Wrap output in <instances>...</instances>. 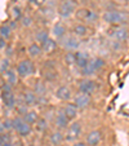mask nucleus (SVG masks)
<instances>
[{"label": "nucleus", "instance_id": "obj_1", "mask_svg": "<svg viewBox=\"0 0 129 146\" xmlns=\"http://www.w3.org/2000/svg\"><path fill=\"white\" fill-rule=\"evenodd\" d=\"M102 19L107 25L121 26L129 21V14L124 11H119V9H108V11L103 12Z\"/></svg>", "mask_w": 129, "mask_h": 146}, {"label": "nucleus", "instance_id": "obj_2", "mask_svg": "<svg viewBox=\"0 0 129 146\" xmlns=\"http://www.w3.org/2000/svg\"><path fill=\"white\" fill-rule=\"evenodd\" d=\"M105 65H106V62H105L103 58L92 57L91 60H89L88 65L80 70V74H81L84 78H91V76H93V75L98 74V72L105 67Z\"/></svg>", "mask_w": 129, "mask_h": 146}, {"label": "nucleus", "instance_id": "obj_3", "mask_svg": "<svg viewBox=\"0 0 129 146\" xmlns=\"http://www.w3.org/2000/svg\"><path fill=\"white\" fill-rule=\"evenodd\" d=\"M75 16H76L77 19H80L81 22L87 23L88 26L97 25L98 21H99V14L92 8H80V9H77L76 13H75Z\"/></svg>", "mask_w": 129, "mask_h": 146}, {"label": "nucleus", "instance_id": "obj_4", "mask_svg": "<svg viewBox=\"0 0 129 146\" xmlns=\"http://www.w3.org/2000/svg\"><path fill=\"white\" fill-rule=\"evenodd\" d=\"M13 131L19 136V137H28L32 133V125L28 124L23 119V116L17 115L13 119Z\"/></svg>", "mask_w": 129, "mask_h": 146}, {"label": "nucleus", "instance_id": "obj_5", "mask_svg": "<svg viewBox=\"0 0 129 146\" xmlns=\"http://www.w3.org/2000/svg\"><path fill=\"white\" fill-rule=\"evenodd\" d=\"M16 70L21 79H27L35 74V64L31 58H23L17 64Z\"/></svg>", "mask_w": 129, "mask_h": 146}, {"label": "nucleus", "instance_id": "obj_6", "mask_svg": "<svg viewBox=\"0 0 129 146\" xmlns=\"http://www.w3.org/2000/svg\"><path fill=\"white\" fill-rule=\"evenodd\" d=\"M77 4L75 0H62L58 4L57 13L61 18H70L72 14L76 13L77 11Z\"/></svg>", "mask_w": 129, "mask_h": 146}, {"label": "nucleus", "instance_id": "obj_7", "mask_svg": "<svg viewBox=\"0 0 129 146\" xmlns=\"http://www.w3.org/2000/svg\"><path fill=\"white\" fill-rule=\"evenodd\" d=\"M60 45L62 47V49L65 52H76L80 48V38L75 36L74 34H70V35H66L63 39H61Z\"/></svg>", "mask_w": 129, "mask_h": 146}, {"label": "nucleus", "instance_id": "obj_8", "mask_svg": "<svg viewBox=\"0 0 129 146\" xmlns=\"http://www.w3.org/2000/svg\"><path fill=\"white\" fill-rule=\"evenodd\" d=\"M98 89V84L96 80L91 79V78H83L77 82V91L85 94H94V92Z\"/></svg>", "mask_w": 129, "mask_h": 146}, {"label": "nucleus", "instance_id": "obj_9", "mask_svg": "<svg viewBox=\"0 0 129 146\" xmlns=\"http://www.w3.org/2000/svg\"><path fill=\"white\" fill-rule=\"evenodd\" d=\"M83 133V125L81 123H80L79 120H74L71 121V124L69 125V128L66 129V140L67 141H72V142H75V141H77V138L81 136Z\"/></svg>", "mask_w": 129, "mask_h": 146}, {"label": "nucleus", "instance_id": "obj_10", "mask_svg": "<svg viewBox=\"0 0 129 146\" xmlns=\"http://www.w3.org/2000/svg\"><path fill=\"white\" fill-rule=\"evenodd\" d=\"M70 119L66 116V114L63 113L62 110L57 111V113L54 114V116H53V124H54L56 129H60V131H66L67 128H69V125L71 123H70Z\"/></svg>", "mask_w": 129, "mask_h": 146}, {"label": "nucleus", "instance_id": "obj_11", "mask_svg": "<svg viewBox=\"0 0 129 146\" xmlns=\"http://www.w3.org/2000/svg\"><path fill=\"white\" fill-rule=\"evenodd\" d=\"M110 38H112L115 41L124 43L129 39V30L124 26H115L110 30Z\"/></svg>", "mask_w": 129, "mask_h": 146}, {"label": "nucleus", "instance_id": "obj_12", "mask_svg": "<svg viewBox=\"0 0 129 146\" xmlns=\"http://www.w3.org/2000/svg\"><path fill=\"white\" fill-rule=\"evenodd\" d=\"M72 102L79 108V110H83V109H87L88 106H91L92 104V96L91 94H85L79 92L77 94H75L74 98H72Z\"/></svg>", "mask_w": 129, "mask_h": 146}, {"label": "nucleus", "instance_id": "obj_13", "mask_svg": "<svg viewBox=\"0 0 129 146\" xmlns=\"http://www.w3.org/2000/svg\"><path fill=\"white\" fill-rule=\"evenodd\" d=\"M54 97L60 101L63 102H69L74 98V94H72V91L70 87L67 86H60L54 92Z\"/></svg>", "mask_w": 129, "mask_h": 146}, {"label": "nucleus", "instance_id": "obj_14", "mask_svg": "<svg viewBox=\"0 0 129 146\" xmlns=\"http://www.w3.org/2000/svg\"><path fill=\"white\" fill-rule=\"evenodd\" d=\"M89 31H91L89 26L84 22H77L71 27V34H74L75 36H77L80 39L87 38L89 35Z\"/></svg>", "mask_w": 129, "mask_h": 146}, {"label": "nucleus", "instance_id": "obj_15", "mask_svg": "<svg viewBox=\"0 0 129 146\" xmlns=\"http://www.w3.org/2000/svg\"><path fill=\"white\" fill-rule=\"evenodd\" d=\"M52 36L56 39V40L60 41L61 39H63L65 36L67 35V26L65 25L63 22H57L53 25L52 27V31H50Z\"/></svg>", "mask_w": 129, "mask_h": 146}, {"label": "nucleus", "instance_id": "obj_16", "mask_svg": "<svg viewBox=\"0 0 129 146\" xmlns=\"http://www.w3.org/2000/svg\"><path fill=\"white\" fill-rule=\"evenodd\" d=\"M22 102L26 104L28 108L39 105V96L34 91H23L22 92Z\"/></svg>", "mask_w": 129, "mask_h": 146}, {"label": "nucleus", "instance_id": "obj_17", "mask_svg": "<svg viewBox=\"0 0 129 146\" xmlns=\"http://www.w3.org/2000/svg\"><path fill=\"white\" fill-rule=\"evenodd\" d=\"M1 104L5 106L8 110H13L17 106V98L16 94L13 92H7V93H1Z\"/></svg>", "mask_w": 129, "mask_h": 146}, {"label": "nucleus", "instance_id": "obj_18", "mask_svg": "<svg viewBox=\"0 0 129 146\" xmlns=\"http://www.w3.org/2000/svg\"><path fill=\"white\" fill-rule=\"evenodd\" d=\"M101 141H102V131L99 129L91 131L85 137V142H87L88 146H98Z\"/></svg>", "mask_w": 129, "mask_h": 146}, {"label": "nucleus", "instance_id": "obj_19", "mask_svg": "<svg viewBox=\"0 0 129 146\" xmlns=\"http://www.w3.org/2000/svg\"><path fill=\"white\" fill-rule=\"evenodd\" d=\"M43 54H44V52H43L41 44L36 43V41L31 43V44L27 47V56H28V58H31V60H36V58H40Z\"/></svg>", "mask_w": 129, "mask_h": 146}, {"label": "nucleus", "instance_id": "obj_20", "mask_svg": "<svg viewBox=\"0 0 129 146\" xmlns=\"http://www.w3.org/2000/svg\"><path fill=\"white\" fill-rule=\"evenodd\" d=\"M62 111L66 114V116L70 119L71 121L76 120L77 114H79V108L75 105L74 102H67L66 105L62 108Z\"/></svg>", "mask_w": 129, "mask_h": 146}, {"label": "nucleus", "instance_id": "obj_21", "mask_svg": "<svg viewBox=\"0 0 129 146\" xmlns=\"http://www.w3.org/2000/svg\"><path fill=\"white\" fill-rule=\"evenodd\" d=\"M58 44H60L58 40H56L53 36H50V38H48L44 43H41V48H43V52H44L45 54H52V53L56 52Z\"/></svg>", "mask_w": 129, "mask_h": 146}, {"label": "nucleus", "instance_id": "obj_22", "mask_svg": "<svg viewBox=\"0 0 129 146\" xmlns=\"http://www.w3.org/2000/svg\"><path fill=\"white\" fill-rule=\"evenodd\" d=\"M58 78H60V75H58V71L56 70L54 65L45 66V69L43 70V79H44V82H56Z\"/></svg>", "mask_w": 129, "mask_h": 146}, {"label": "nucleus", "instance_id": "obj_23", "mask_svg": "<svg viewBox=\"0 0 129 146\" xmlns=\"http://www.w3.org/2000/svg\"><path fill=\"white\" fill-rule=\"evenodd\" d=\"M65 140H66V136L63 135V131L56 129L49 135V142L52 146H61Z\"/></svg>", "mask_w": 129, "mask_h": 146}, {"label": "nucleus", "instance_id": "obj_24", "mask_svg": "<svg viewBox=\"0 0 129 146\" xmlns=\"http://www.w3.org/2000/svg\"><path fill=\"white\" fill-rule=\"evenodd\" d=\"M1 78H4V79H5L7 82H8L12 87H16L17 84H18L19 79H21L16 69H11L8 72H7L5 75H3V76H1Z\"/></svg>", "mask_w": 129, "mask_h": 146}, {"label": "nucleus", "instance_id": "obj_25", "mask_svg": "<svg viewBox=\"0 0 129 146\" xmlns=\"http://www.w3.org/2000/svg\"><path fill=\"white\" fill-rule=\"evenodd\" d=\"M52 34L48 31V29H38V30L34 33V39H35L36 43L41 44V43H44L48 38H50Z\"/></svg>", "mask_w": 129, "mask_h": 146}, {"label": "nucleus", "instance_id": "obj_26", "mask_svg": "<svg viewBox=\"0 0 129 146\" xmlns=\"http://www.w3.org/2000/svg\"><path fill=\"white\" fill-rule=\"evenodd\" d=\"M75 53H76V64H75V66L79 67V69L81 70L83 67H85L88 65L91 57H89L85 52H79V50H77V52H75Z\"/></svg>", "mask_w": 129, "mask_h": 146}, {"label": "nucleus", "instance_id": "obj_27", "mask_svg": "<svg viewBox=\"0 0 129 146\" xmlns=\"http://www.w3.org/2000/svg\"><path fill=\"white\" fill-rule=\"evenodd\" d=\"M47 82H36L32 87V91L38 94L39 97H45L47 96V92H48V88H47Z\"/></svg>", "mask_w": 129, "mask_h": 146}, {"label": "nucleus", "instance_id": "obj_28", "mask_svg": "<svg viewBox=\"0 0 129 146\" xmlns=\"http://www.w3.org/2000/svg\"><path fill=\"white\" fill-rule=\"evenodd\" d=\"M35 129L38 131V132L40 133H45L48 129H49V121L47 120V118H44V116H40L39 118V120L36 121L35 124Z\"/></svg>", "mask_w": 129, "mask_h": 146}, {"label": "nucleus", "instance_id": "obj_29", "mask_svg": "<svg viewBox=\"0 0 129 146\" xmlns=\"http://www.w3.org/2000/svg\"><path fill=\"white\" fill-rule=\"evenodd\" d=\"M39 118H40V115H39V113L35 110H28L27 113L23 115V119H25L28 124H31V125H35L36 121L39 120Z\"/></svg>", "mask_w": 129, "mask_h": 146}, {"label": "nucleus", "instance_id": "obj_30", "mask_svg": "<svg viewBox=\"0 0 129 146\" xmlns=\"http://www.w3.org/2000/svg\"><path fill=\"white\" fill-rule=\"evenodd\" d=\"M13 131V120L9 118H5L0 123V132L1 133H8Z\"/></svg>", "mask_w": 129, "mask_h": 146}, {"label": "nucleus", "instance_id": "obj_31", "mask_svg": "<svg viewBox=\"0 0 129 146\" xmlns=\"http://www.w3.org/2000/svg\"><path fill=\"white\" fill-rule=\"evenodd\" d=\"M12 34H13V30L11 29V26L8 23H3L1 27H0V38H4L7 40L12 38Z\"/></svg>", "mask_w": 129, "mask_h": 146}, {"label": "nucleus", "instance_id": "obj_32", "mask_svg": "<svg viewBox=\"0 0 129 146\" xmlns=\"http://www.w3.org/2000/svg\"><path fill=\"white\" fill-rule=\"evenodd\" d=\"M9 70H11V58L3 57L0 61V74H1V76L5 75Z\"/></svg>", "mask_w": 129, "mask_h": 146}, {"label": "nucleus", "instance_id": "obj_33", "mask_svg": "<svg viewBox=\"0 0 129 146\" xmlns=\"http://www.w3.org/2000/svg\"><path fill=\"white\" fill-rule=\"evenodd\" d=\"M63 62L67 66H72L76 64V53L75 52H66L63 54Z\"/></svg>", "mask_w": 129, "mask_h": 146}, {"label": "nucleus", "instance_id": "obj_34", "mask_svg": "<svg viewBox=\"0 0 129 146\" xmlns=\"http://www.w3.org/2000/svg\"><path fill=\"white\" fill-rule=\"evenodd\" d=\"M9 14H11V19H16V21H18L23 17V12L21 11V8H19L18 5H13L11 8V11H9Z\"/></svg>", "mask_w": 129, "mask_h": 146}, {"label": "nucleus", "instance_id": "obj_35", "mask_svg": "<svg viewBox=\"0 0 129 146\" xmlns=\"http://www.w3.org/2000/svg\"><path fill=\"white\" fill-rule=\"evenodd\" d=\"M19 23H21V26H22V27L28 29V27H31V26L34 25V19L31 18L28 14H23V17L19 19Z\"/></svg>", "mask_w": 129, "mask_h": 146}, {"label": "nucleus", "instance_id": "obj_36", "mask_svg": "<svg viewBox=\"0 0 129 146\" xmlns=\"http://www.w3.org/2000/svg\"><path fill=\"white\" fill-rule=\"evenodd\" d=\"M7 39H4V38H0V50H1V52H5V49L7 48H8V43H7Z\"/></svg>", "mask_w": 129, "mask_h": 146}, {"label": "nucleus", "instance_id": "obj_37", "mask_svg": "<svg viewBox=\"0 0 129 146\" xmlns=\"http://www.w3.org/2000/svg\"><path fill=\"white\" fill-rule=\"evenodd\" d=\"M5 57H8V58H11L12 56H13V47L12 45H8V48L5 49Z\"/></svg>", "mask_w": 129, "mask_h": 146}, {"label": "nucleus", "instance_id": "obj_38", "mask_svg": "<svg viewBox=\"0 0 129 146\" xmlns=\"http://www.w3.org/2000/svg\"><path fill=\"white\" fill-rule=\"evenodd\" d=\"M72 146H88V145H87L85 141H75V142L72 143Z\"/></svg>", "mask_w": 129, "mask_h": 146}, {"label": "nucleus", "instance_id": "obj_39", "mask_svg": "<svg viewBox=\"0 0 129 146\" xmlns=\"http://www.w3.org/2000/svg\"><path fill=\"white\" fill-rule=\"evenodd\" d=\"M0 146H13V145H12L11 141H3V142H0Z\"/></svg>", "mask_w": 129, "mask_h": 146}, {"label": "nucleus", "instance_id": "obj_40", "mask_svg": "<svg viewBox=\"0 0 129 146\" xmlns=\"http://www.w3.org/2000/svg\"><path fill=\"white\" fill-rule=\"evenodd\" d=\"M27 1H28V3H31V4H35L38 0H27Z\"/></svg>", "mask_w": 129, "mask_h": 146}, {"label": "nucleus", "instance_id": "obj_41", "mask_svg": "<svg viewBox=\"0 0 129 146\" xmlns=\"http://www.w3.org/2000/svg\"><path fill=\"white\" fill-rule=\"evenodd\" d=\"M28 146H36V145H35V143H30V145H28Z\"/></svg>", "mask_w": 129, "mask_h": 146}, {"label": "nucleus", "instance_id": "obj_42", "mask_svg": "<svg viewBox=\"0 0 129 146\" xmlns=\"http://www.w3.org/2000/svg\"><path fill=\"white\" fill-rule=\"evenodd\" d=\"M126 1H128V3H129V0H126Z\"/></svg>", "mask_w": 129, "mask_h": 146}]
</instances>
